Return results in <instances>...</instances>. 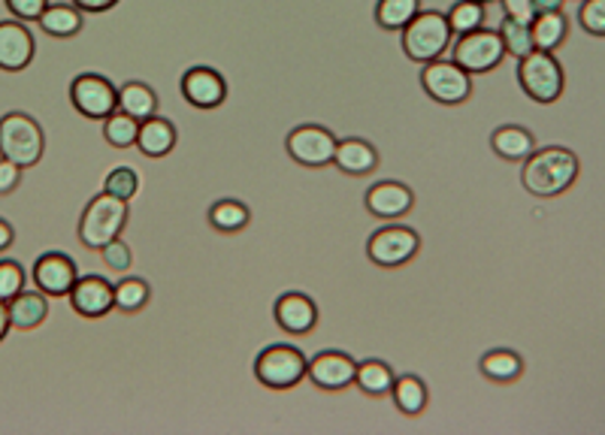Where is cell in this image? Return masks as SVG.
<instances>
[{
  "label": "cell",
  "instance_id": "cell-1",
  "mask_svg": "<svg viewBox=\"0 0 605 435\" xmlns=\"http://www.w3.org/2000/svg\"><path fill=\"white\" fill-rule=\"evenodd\" d=\"M578 179V158L563 146H545L536 149L521 167V184L533 197L551 200L570 191Z\"/></svg>",
  "mask_w": 605,
  "mask_h": 435
},
{
  "label": "cell",
  "instance_id": "cell-2",
  "mask_svg": "<svg viewBox=\"0 0 605 435\" xmlns=\"http://www.w3.org/2000/svg\"><path fill=\"white\" fill-rule=\"evenodd\" d=\"M451 24L448 15L439 10H421L403 28V52L415 64H430L436 57H442L451 46Z\"/></svg>",
  "mask_w": 605,
  "mask_h": 435
},
{
  "label": "cell",
  "instance_id": "cell-3",
  "mask_svg": "<svg viewBox=\"0 0 605 435\" xmlns=\"http://www.w3.org/2000/svg\"><path fill=\"white\" fill-rule=\"evenodd\" d=\"M518 85H521V92H524L533 104L551 106L563 97L566 76H563V67H560V61L554 57V52L533 49L530 55H524L518 61Z\"/></svg>",
  "mask_w": 605,
  "mask_h": 435
},
{
  "label": "cell",
  "instance_id": "cell-4",
  "mask_svg": "<svg viewBox=\"0 0 605 435\" xmlns=\"http://www.w3.org/2000/svg\"><path fill=\"white\" fill-rule=\"evenodd\" d=\"M127 224V200H118L113 194H97L85 206L80 217V242L92 252H101L103 245L122 236Z\"/></svg>",
  "mask_w": 605,
  "mask_h": 435
},
{
  "label": "cell",
  "instance_id": "cell-5",
  "mask_svg": "<svg viewBox=\"0 0 605 435\" xmlns=\"http://www.w3.org/2000/svg\"><path fill=\"white\" fill-rule=\"evenodd\" d=\"M43 149H46L43 127L36 125L31 115L7 113L0 118V158L28 170L43 158Z\"/></svg>",
  "mask_w": 605,
  "mask_h": 435
},
{
  "label": "cell",
  "instance_id": "cell-6",
  "mask_svg": "<svg viewBox=\"0 0 605 435\" xmlns=\"http://www.w3.org/2000/svg\"><path fill=\"white\" fill-rule=\"evenodd\" d=\"M309 360L294 344H270L254 357V379L267 390H291L306 379Z\"/></svg>",
  "mask_w": 605,
  "mask_h": 435
},
{
  "label": "cell",
  "instance_id": "cell-7",
  "mask_svg": "<svg viewBox=\"0 0 605 435\" xmlns=\"http://www.w3.org/2000/svg\"><path fill=\"white\" fill-rule=\"evenodd\" d=\"M421 88L436 104L460 106L472 97V76L455 61L436 57L430 64H424Z\"/></svg>",
  "mask_w": 605,
  "mask_h": 435
},
{
  "label": "cell",
  "instance_id": "cell-8",
  "mask_svg": "<svg viewBox=\"0 0 605 435\" xmlns=\"http://www.w3.org/2000/svg\"><path fill=\"white\" fill-rule=\"evenodd\" d=\"M418 248H421V236L406 224H388L366 240V257L382 269H400L415 261Z\"/></svg>",
  "mask_w": 605,
  "mask_h": 435
},
{
  "label": "cell",
  "instance_id": "cell-9",
  "mask_svg": "<svg viewBox=\"0 0 605 435\" xmlns=\"http://www.w3.org/2000/svg\"><path fill=\"white\" fill-rule=\"evenodd\" d=\"M505 46L500 40V31H488V28H476L469 34H460L455 43V64L467 70L469 76H481L491 73L503 64Z\"/></svg>",
  "mask_w": 605,
  "mask_h": 435
},
{
  "label": "cell",
  "instance_id": "cell-10",
  "mask_svg": "<svg viewBox=\"0 0 605 435\" xmlns=\"http://www.w3.org/2000/svg\"><path fill=\"white\" fill-rule=\"evenodd\" d=\"M70 100L85 118L106 121L118 109V88L101 73H80L70 85Z\"/></svg>",
  "mask_w": 605,
  "mask_h": 435
},
{
  "label": "cell",
  "instance_id": "cell-11",
  "mask_svg": "<svg viewBox=\"0 0 605 435\" xmlns=\"http://www.w3.org/2000/svg\"><path fill=\"white\" fill-rule=\"evenodd\" d=\"M336 146H340V139L321 125H298L285 139L288 155L309 170H321V167L333 163Z\"/></svg>",
  "mask_w": 605,
  "mask_h": 435
},
{
  "label": "cell",
  "instance_id": "cell-12",
  "mask_svg": "<svg viewBox=\"0 0 605 435\" xmlns=\"http://www.w3.org/2000/svg\"><path fill=\"white\" fill-rule=\"evenodd\" d=\"M76 282H80V269L64 252L43 254L34 264V285L46 297H70Z\"/></svg>",
  "mask_w": 605,
  "mask_h": 435
},
{
  "label": "cell",
  "instance_id": "cell-13",
  "mask_svg": "<svg viewBox=\"0 0 605 435\" xmlns=\"http://www.w3.org/2000/svg\"><path fill=\"white\" fill-rule=\"evenodd\" d=\"M354 372H357V363L345 351H321L309 360L306 379L319 390L336 393V390L352 388Z\"/></svg>",
  "mask_w": 605,
  "mask_h": 435
},
{
  "label": "cell",
  "instance_id": "cell-14",
  "mask_svg": "<svg viewBox=\"0 0 605 435\" xmlns=\"http://www.w3.org/2000/svg\"><path fill=\"white\" fill-rule=\"evenodd\" d=\"M70 306L82 318H106L115 309V285L101 275H85L70 290Z\"/></svg>",
  "mask_w": 605,
  "mask_h": 435
},
{
  "label": "cell",
  "instance_id": "cell-15",
  "mask_svg": "<svg viewBox=\"0 0 605 435\" xmlns=\"http://www.w3.org/2000/svg\"><path fill=\"white\" fill-rule=\"evenodd\" d=\"M182 97L195 109H218L228 100V82L212 67H191L182 76Z\"/></svg>",
  "mask_w": 605,
  "mask_h": 435
},
{
  "label": "cell",
  "instance_id": "cell-16",
  "mask_svg": "<svg viewBox=\"0 0 605 435\" xmlns=\"http://www.w3.org/2000/svg\"><path fill=\"white\" fill-rule=\"evenodd\" d=\"M273 318L279 323V330H285L288 336H306L319 323V306L306 294L291 290V294H282L275 299Z\"/></svg>",
  "mask_w": 605,
  "mask_h": 435
},
{
  "label": "cell",
  "instance_id": "cell-17",
  "mask_svg": "<svg viewBox=\"0 0 605 435\" xmlns=\"http://www.w3.org/2000/svg\"><path fill=\"white\" fill-rule=\"evenodd\" d=\"M366 212L369 215L382 217V221H397V217H406L415 206V194L411 188H406L403 182H376L364 197Z\"/></svg>",
  "mask_w": 605,
  "mask_h": 435
},
{
  "label": "cell",
  "instance_id": "cell-18",
  "mask_svg": "<svg viewBox=\"0 0 605 435\" xmlns=\"http://www.w3.org/2000/svg\"><path fill=\"white\" fill-rule=\"evenodd\" d=\"M34 61V36L24 28L22 19L0 22V70L19 73Z\"/></svg>",
  "mask_w": 605,
  "mask_h": 435
},
{
  "label": "cell",
  "instance_id": "cell-19",
  "mask_svg": "<svg viewBox=\"0 0 605 435\" xmlns=\"http://www.w3.org/2000/svg\"><path fill=\"white\" fill-rule=\"evenodd\" d=\"M333 167L345 176H369L378 167V151L373 142L361 137L340 139L336 155H333Z\"/></svg>",
  "mask_w": 605,
  "mask_h": 435
},
{
  "label": "cell",
  "instance_id": "cell-20",
  "mask_svg": "<svg viewBox=\"0 0 605 435\" xmlns=\"http://www.w3.org/2000/svg\"><path fill=\"white\" fill-rule=\"evenodd\" d=\"M176 125L170 118H160V115H152L146 121H139L137 134V149L146 155V158H167L173 149H176Z\"/></svg>",
  "mask_w": 605,
  "mask_h": 435
},
{
  "label": "cell",
  "instance_id": "cell-21",
  "mask_svg": "<svg viewBox=\"0 0 605 435\" xmlns=\"http://www.w3.org/2000/svg\"><path fill=\"white\" fill-rule=\"evenodd\" d=\"M491 149L497 158L503 161L524 163L533 151H536V137L521 125H500L491 134Z\"/></svg>",
  "mask_w": 605,
  "mask_h": 435
},
{
  "label": "cell",
  "instance_id": "cell-22",
  "mask_svg": "<svg viewBox=\"0 0 605 435\" xmlns=\"http://www.w3.org/2000/svg\"><path fill=\"white\" fill-rule=\"evenodd\" d=\"M481 375L493 384H512L524 375V357L512 348H493L479 360Z\"/></svg>",
  "mask_w": 605,
  "mask_h": 435
},
{
  "label": "cell",
  "instance_id": "cell-23",
  "mask_svg": "<svg viewBox=\"0 0 605 435\" xmlns=\"http://www.w3.org/2000/svg\"><path fill=\"white\" fill-rule=\"evenodd\" d=\"M7 306H10L12 327H19V330H34V327L46 321L49 315V303L43 290H22Z\"/></svg>",
  "mask_w": 605,
  "mask_h": 435
},
{
  "label": "cell",
  "instance_id": "cell-24",
  "mask_svg": "<svg viewBox=\"0 0 605 435\" xmlns=\"http://www.w3.org/2000/svg\"><path fill=\"white\" fill-rule=\"evenodd\" d=\"M530 31H533V43L542 52H557L566 36H570V19L563 15V10L557 12H539L536 19L530 22Z\"/></svg>",
  "mask_w": 605,
  "mask_h": 435
},
{
  "label": "cell",
  "instance_id": "cell-25",
  "mask_svg": "<svg viewBox=\"0 0 605 435\" xmlns=\"http://www.w3.org/2000/svg\"><path fill=\"white\" fill-rule=\"evenodd\" d=\"M36 24L49 36L67 40V36H76L82 31V10L76 3H49L43 15L36 19Z\"/></svg>",
  "mask_w": 605,
  "mask_h": 435
},
{
  "label": "cell",
  "instance_id": "cell-26",
  "mask_svg": "<svg viewBox=\"0 0 605 435\" xmlns=\"http://www.w3.org/2000/svg\"><path fill=\"white\" fill-rule=\"evenodd\" d=\"M394 369L385 363V360H364V363H357V372H354V384L364 390L366 396H390V390H394Z\"/></svg>",
  "mask_w": 605,
  "mask_h": 435
},
{
  "label": "cell",
  "instance_id": "cell-27",
  "mask_svg": "<svg viewBox=\"0 0 605 435\" xmlns=\"http://www.w3.org/2000/svg\"><path fill=\"white\" fill-rule=\"evenodd\" d=\"M118 109L134 115L137 121H146L152 115H158V94L152 92L146 82H125L118 88Z\"/></svg>",
  "mask_w": 605,
  "mask_h": 435
},
{
  "label": "cell",
  "instance_id": "cell-28",
  "mask_svg": "<svg viewBox=\"0 0 605 435\" xmlns=\"http://www.w3.org/2000/svg\"><path fill=\"white\" fill-rule=\"evenodd\" d=\"M390 400L397 405V412L406 414V417H415L427 409V384H424L418 375H400L394 381V390H390Z\"/></svg>",
  "mask_w": 605,
  "mask_h": 435
},
{
  "label": "cell",
  "instance_id": "cell-29",
  "mask_svg": "<svg viewBox=\"0 0 605 435\" xmlns=\"http://www.w3.org/2000/svg\"><path fill=\"white\" fill-rule=\"evenodd\" d=\"M249 221H252V212L242 200H218L209 209V224L218 233H240V230L249 227Z\"/></svg>",
  "mask_w": 605,
  "mask_h": 435
},
{
  "label": "cell",
  "instance_id": "cell-30",
  "mask_svg": "<svg viewBox=\"0 0 605 435\" xmlns=\"http://www.w3.org/2000/svg\"><path fill=\"white\" fill-rule=\"evenodd\" d=\"M421 12V0H378L376 24L382 31H403Z\"/></svg>",
  "mask_w": 605,
  "mask_h": 435
},
{
  "label": "cell",
  "instance_id": "cell-31",
  "mask_svg": "<svg viewBox=\"0 0 605 435\" xmlns=\"http://www.w3.org/2000/svg\"><path fill=\"white\" fill-rule=\"evenodd\" d=\"M137 134L139 121L134 115L122 113V109H115V113L103 121V137H106V142H109L113 149H131V146H137Z\"/></svg>",
  "mask_w": 605,
  "mask_h": 435
},
{
  "label": "cell",
  "instance_id": "cell-32",
  "mask_svg": "<svg viewBox=\"0 0 605 435\" xmlns=\"http://www.w3.org/2000/svg\"><path fill=\"white\" fill-rule=\"evenodd\" d=\"M152 287L143 278H122L115 285V309L125 311V315H137L149 306Z\"/></svg>",
  "mask_w": 605,
  "mask_h": 435
},
{
  "label": "cell",
  "instance_id": "cell-33",
  "mask_svg": "<svg viewBox=\"0 0 605 435\" xmlns=\"http://www.w3.org/2000/svg\"><path fill=\"white\" fill-rule=\"evenodd\" d=\"M500 40H503V46H505V55H512V57H521L530 55L533 49H536V43H533V31H530V24L524 22H514V19H505L503 15V22H500Z\"/></svg>",
  "mask_w": 605,
  "mask_h": 435
},
{
  "label": "cell",
  "instance_id": "cell-34",
  "mask_svg": "<svg viewBox=\"0 0 605 435\" xmlns=\"http://www.w3.org/2000/svg\"><path fill=\"white\" fill-rule=\"evenodd\" d=\"M446 15H448V24H451V31L460 36V34H469V31H476V28H481L488 12H484V3H476V0H457Z\"/></svg>",
  "mask_w": 605,
  "mask_h": 435
},
{
  "label": "cell",
  "instance_id": "cell-35",
  "mask_svg": "<svg viewBox=\"0 0 605 435\" xmlns=\"http://www.w3.org/2000/svg\"><path fill=\"white\" fill-rule=\"evenodd\" d=\"M103 191L131 203V197H137L139 191L137 170H134V167H115V170H109L106 172V179H103Z\"/></svg>",
  "mask_w": 605,
  "mask_h": 435
},
{
  "label": "cell",
  "instance_id": "cell-36",
  "mask_svg": "<svg viewBox=\"0 0 605 435\" xmlns=\"http://www.w3.org/2000/svg\"><path fill=\"white\" fill-rule=\"evenodd\" d=\"M578 24L591 36H605V0H584L578 7Z\"/></svg>",
  "mask_w": 605,
  "mask_h": 435
},
{
  "label": "cell",
  "instance_id": "cell-37",
  "mask_svg": "<svg viewBox=\"0 0 605 435\" xmlns=\"http://www.w3.org/2000/svg\"><path fill=\"white\" fill-rule=\"evenodd\" d=\"M24 290V269L15 261H0V299L10 303Z\"/></svg>",
  "mask_w": 605,
  "mask_h": 435
},
{
  "label": "cell",
  "instance_id": "cell-38",
  "mask_svg": "<svg viewBox=\"0 0 605 435\" xmlns=\"http://www.w3.org/2000/svg\"><path fill=\"white\" fill-rule=\"evenodd\" d=\"M101 254L103 264L109 266V269H115V273H125V269H131V264H134V252H131V245H127L122 236L109 242V245H103Z\"/></svg>",
  "mask_w": 605,
  "mask_h": 435
},
{
  "label": "cell",
  "instance_id": "cell-39",
  "mask_svg": "<svg viewBox=\"0 0 605 435\" xmlns=\"http://www.w3.org/2000/svg\"><path fill=\"white\" fill-rule=\"evenodd\" d=\"M7 7L15 19H22V22H36L43 10L49 7V0H7Z\"/></svg>",
  "mask_w": 605,
  "mask_h": 435
},
{
  "label": "cell",
  "instance_id": "cell-40",
  "mask_svg": "<svg viewBox=\"0 0 605 435\" xmlns=\"http://www.w3.org/2000/svg\"><path fill=\"white\" fill-rule=\"evenodd\" d=\"M503 3L505 19H514V22H524L530 24L536 19V7H533V0H500Z\"/></svg>",
  "mask_w": 605,
  "mask_h": 435
},
{
  "label": "cell",
  "instance_id": "cell-41",
  "mask_svg": "<svg viewBox=\"0 0 605 435\" xmlns=\"http://www.w3.org/2000/svg\"><path fill=\"white\" fill-rule=\"evenodd\" d=\"M19 182H22V167L0 158V197L12 194L19 188Z\"/></svg>",
  "mask_w": 605,
  "mask_h": 435
},
{
  "label": "cell",
  "instance_id": "cell-42",
  "mask_svg": "<svg viewBox=\"0 0 605 435\" xmlns=\"http://www.w3.org/2000/svg\"><path fill=\"white\" fill-rule=\"evenodd\" d=\"M70 3H76L82 12H106L113 10L118 0H70Z\"/></svg>",
  "mask_w": 605,
  "mask_h": 435
},
{
  "label": "cell",
  "instance_id": "cell-43",
  "mask_svg": "<svg viewBox=\"0 0 605 435\" xmlns=\"http://www.w3.org/2000/svg\"><path fill=\"white\" fill-rule=\"evenodd\" d=\"M12 242H15V230H12L10 221H3V217H0V252H3V248H10Z\"/></svg>",
  "mask_w": 605,
  "mask_h": 435
},
{
  "label": "cell",
  "instance_id": "cell-44",
  "mask_svg": "<svg viewBox=\"0 0 605 435\" xmlns=\"http://www.w3.org/2000/svg\"><path fill=\"white\" fill-rule=\"evenodd\" d=\"M10 327H12V321H10V306H7V303H3V299H0V342H3V339H7V332H10Z\"/></svg>",
  "mask_w": 605,
  "mask_h": 435
},
{
  "label": "cell",
  "instance_id": "cell-45",
  "mask_svg": "<svg viewBox=\"0 0 605 435\" xmlns=\"http://www.w3.org/2000/svg\"><path fill=\"white\" fill-rule=\"evenodd\" d=\"M563 3H566V0H533V7H536V15H539V12L563 10Z\"/></svg>",
  "mask_w": 605,
  "mask_h": 435
},
{
  "label": "cell",
  "instance_id": "cell-46",
  "mask_svg": "<svg viewBox=\"0 0 605 435\" xmlns=\"http://www.w3.org/2000/svg\"><path fill=\"white\" fill-rule=\"evenodd\" d=\"M476 3H493V0H476Z\"/></svg>",
  "mask_w": 605,
  "mask_h": 435
}]
</instances>
